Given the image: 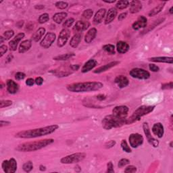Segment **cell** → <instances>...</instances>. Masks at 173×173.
I'll return each mask as SVG.
<instances>
[{
    "label": "cell",
    "instance_id": "cell-37",
    "mask_svg": "<svg viewBox=\"0 0 173 173\" xmlns=\"http://www.w3.org/2000/svg\"><path fill=\"white\" fill-rule=\"evenodd\" d=\"M55 5H56L57 8H58L60 10H64L66 9L68 7V4L65 2H57L55 4Z\"/></svg>",
    "mask_w": 173,
    "mask_h": 173
},
{
    "label": "cell",
    "instance_id": "cell-22",
    "mask_svg": "<svg viewBox=\"0 0 173 173\" xmlns=\"http://www.w3.org/2000/svg\"><path fill=\"white\" fill-rule=\"evenodd\" d=\"M149 61L153 62H160V63H168L172 64L173 58L172 57H153L148 59Z\"/></svg>",
    "mask_w": 173,
    "mask_h": 173
},
{
    "label": "cell",
    "instance_id": "cell-32",
    "mask_svg": "<svg viewBox=\"0 0 173 173\" xmlns=\"http://www.w3.org/2000/svg\"><path fill=\"white\" fill-rule=\"evenodd\" d=\"M165 4H166V2H162V3H161V4H158L157 6L155 7L153 9H152L150 11L149 13V16H150V17H152V16H154L156 15H157L158 14L160 13L162 11V10L163 9Z\"/></svg>",
    "mask_w": 173,
    "mask_h": 173
},
{
    "label": "cell",
    "instance_id": "cell-4",
    "mask_svg": "<svg viewBox=\"0 0 173 173\" xmlns=\"http://www.w3.org/2000/svg\"><path fill=\"white\" fill-rule=\"evenodd\" d=\"M126 119L119 118L113 114L108 115L102 120V127L106 130H110L113 128L120 127L126 125Z\"/></svg>",
    "mask_w": 173,
    "mask_h": 173
},
{
    "label": "cell",
    "instance_id": "cell-42",
    "mask_svg": "<svg viewBox=\"0 0 173 173\" xmlns=\"http://www.w3.org/2000/svg\"><path fill=\"white\" fill-rule=\"evenodd\" d=\"M14 35V32L12 30H10V31H7L4 32V37L5 38V40H9L11 38H12Z\"/></svg>",
    "mask_w": 173,
    "mask_h": 173
},
{
    "label": "cell",
    "instance_id": "cell-7",
    "mask_svg": "<svg viewBox=\"0 0 173 173\" xmlns=\"http://www.w3.org/2000/svg\"><path fill=\"white\" fill-rule=\"evenodd\" d=\"M129 75L133 78L141 79V80H146L150 77V74L148 71L139 68L132 69L129 72Z\"/></svg>",
    "mask_w": 173,
    "mask_h": 173
},
{
    "label": "cell",
    "instance_id": "cell-2",
    "mask_svg": "<svg viewBox=\"0 0 173 173\" xmlns=\"http://www.w3.org/2000/svg\"><path fill=\"white\" fill-rule=\"evenodd\" d=\"M103 87L101 82H85L69 85L66 87L67 89L73 93H84L98 91Z\"/></svg>",
    "mask_w": 173,
    "mask_h": 173
},
{
    "label": "cell",
    "instance_id": "cell-51",
    "mask_svg": "<svg viewBox=\"0 0 173 173\" xmlns=\"http://www.w3.org/2000/svg\"><path fill=\"white\" fill-rule=\"evenodd\" d=\"M149 68H150V70L151 71H152V72H158L159 70H160V68H159L158 66H157L155 65V64H150L149 65Z\"/></svg>",
    "mask_w": 173,
    "mask_h": 173
},
{
    "label": "cell",
    "instance_id": "cell-45",
    "mask_svg": "<svg viewBox=\"0 0 173 173\" xmlns=\"http://www.w3.org/2000/svg\"><path fill=\"white\" fill-rule=\"evenodd\" d=\"M137 171V167L134 166H128L126 168L125 172L126 173H132V172H135Z\"/></svg>",
    "mask_w": 173,
    "mask_h": 173
},
{
    "label": "cell",
    "instance_id": "cell-49",
    "mask_svg": "<svg viewBox=\"0 0 173 173\" xmlns=\"http://www.w3.org/2000/svg\"><path fill=\"white\" fill-rule=\"evenodd\" d=\"M29 1H16L14 2L15 5H29Z\"/></svg>",
    "mask_w": 173,
    "mask_h": 173
},
{
    "label": "cell",
    "instance_id": "cell-11",
    "mask_svg": "<svg viewBox=\"0 0 173 173\" xmlns=\"http://www.w3.org/2000/svg\"><path fill=\"white\" fill-rule=\"evenodd\" d=\"M70 36V32L68 29H62L57 39V46L60 48L64 46Z\"/></svg>",
    "mask_w": 173,
    "mask_h": 173
},
{
    "label": "cell",
    "instance_id": "cell-19",
    "mask_svg": "<svg viewBox=\"0 0 173 173\" xmlns=\"http://www.w3.org/2000/svg\"><path fill=\"white\" fill-rule=\"evenodd\" d=\"M97 64V62L95 60H93V59H91L89 60H88V61L85 63L83 65V68H82V73H86L89 72L90 70H91L92 69H93L96 66Z\"/></svg>",
    "mask_w": 173,
    "mask_h": 173
},
{
    "label": "cell",
    "instance_id": "cell-61",
    "mask_svg": "<svg viewBox=\"0 0 173 173\" xmlns=\"http://www.w3.org/2000/svg\"><path fill=\"white\" fill-rule=\"evenodd\" d=\"M39 170L41 171H45L46 170V167L45 166H43V165H41L39 166Z\"/></svg>",
    "mask_w": 173,
    "mask_h": 173
},
{
    "label": "cell",
    "instance_id": "cell-56",
    "mask_svg": "<svg viewBox=\"0 0 173 173\" xmlns=\"http://www.w3.org/2000/svg\"><path fill=\"white\" fill-rule=\"evenodd\" d=\"M97 99L100 101H103L106 99V96L103 94H100L97 96Z\"/></svg>",
    "mask_w": 173,
    "mask_h": 173
},
{
    "label": "cell",
    "instance_id": "cell-59",
    "mask_svg": "<svg viewBox=\"0 0 173 173\" xmlns=\"http://www.w3.org/2000/svg\"><path fill=\"white\" fill-rule=\"evenodd\" d=\"M44 8H45V6L43 5H37L35 6V8L37 10H42Z\"/></svg>",
    "mask_w": 173,
    "mask_h": 173
},
{
    "label": "cell",
    "instance_id": "cell-44",
    "mask_svg": "<svg viewBox=\"0 0 173 173\" xmlns=\"http://www.w3.org/2000/svg\"><path fill=\"white\" fill-rule=\"evenodd\" d=\"M129 162H130V161L128 160V159H126V158L121 159V160L119 162V168H122V167L129 164Z\"/></svg>",
    "mask_w": 173,
    "mask_h": 173
},
{
    "label": "cell",
    "instance_id": "cell-50",
    "mask_svg": "<svg viewBox=\"0 0 173 173\" xmlns=\"http://www.w3.org/2000/svg\"><path fill=\"white\" fill-rule=\"evenodd\" d=\"M107 172H114V170L113 168V164H112V162H109L107 164Z\"/></svg>",
    "mask_w": 173,
    "mask_h": 173
},
{
    "label": "cell",
    "instance_id": "cell-54",
    "mask_svg": "<svg viewBox=\"0 0 173 173\" xmlns=\"http://www.w3.org/2000/svg\"><path fill=\"white\" fill-rule=\"evenodd\" d=\"M35 83V81L34 79H32V78H29L26 81V85L29 86V87L32 86Z\"/></svg>",
    "mask_w": 173,
    "mask_h": 173
},
{
    "label": "cell",
    "instance_id": "cell-10",
    "mask_svg": "<svg viewBox=\"0 0 173 173\" xmlns=\"http://www.w3.org/2000/svg\"><path fill=\"white\" fill-rule=\"evenodd\" d=\"M56 34H54V32H48L44 37L43 39L41 42L40 45L43 48L48 49L50 48L52 44L54 43L55 40H56Z\"/></svg>",
    "mask_w": 173,
    "mask_h": 173
},
{
    "label": "cell",
    "instance_id": "cell-41",
    "mask_svg": "<svg viewBox=\"0 0 173 173\" xmlns=\"http://www.w3.org/2000/svg\"><path fill=\"white\" fill-rule=\"evenodd\" d=\"M93 14V12L92 10L87 9L86 10H85L84 12H83V16L85 18L87 19V20H88V19H90L92 17Z\"/></svg>",
    "mask_w": 173,
    "mask_h": 173
},
{
    "label": "cell",
    "instance_id": "cell-6",
    "mask_svg": "<svg viewBox=\"0 0 173 173\" xmlns=\"http://www.w3.org/2000/svg\"><path fill=\"white\" fill-rule=\"evenodd\" d=\"M85 156V153H75L62 158L60 162L62 164H65L78 163L79 162L83 160Z\"/></svg>",
    "mask_w": 173,
    "mask_h": 173
},
{
    "label": "cell",
    "instance_id": "cell-21",
    "mask_svg": "<svg viewBox=\"0 0 173 173\" xmlns=\"http://www.w3.org/2000/svg\"><path fill=\"white\" fill-rule=\"evenodd\" d=\"M117 15V10L116 8H112L108 10V13H107L106 20H105V24H108L110 23H111L112 21H113L116 16Z\"/></svg>",
    "mask_w": 173,
    "mask_h": 173
},
{
    "label": "cell",
    "instance_id": "cell-28",
    "mask_svg": "<svg viewBox=\"0 0 173 173\" xmlns=\"http://www.w3.org/2000/svg\"><path fill=\"white\" fill-rule=\"evenodd\" d=\"M142 9V4L139 1H133L130 3V12L135 14Z\"/></svg>",
    "mask_w": 173,
    "mask_h": 173
},
{
    "label": "cell",
    "instance_id": "cell-25",
    "mask_svg": "<svg viewBox=\"0 0 173 173\" xmlns=\"http://www.w3.org/2000/svg\"><path fill=\"white\" fill-rule=\"evenodd\" d=\"M32 46V42L31 40H25L20 43L18 48V51L20 54H24L29 51Z\"/></svg>",
    "mask_w": 173,
    "mask_h": 173
},
{
    "label": "cell",
    "instance_id": "cell-14",
    "mask_svg": "<svg viewBox=\"0 0 173 173\" xmlns=\"http://www.w3.org/2000/svg\"><path fill=\"white\" fill-rule=\"evenodd\" d=\"M24 33L23 32H20L18 33L16 36L13 39H12L9 42V47H10V49L11 51H16V49H17V47L19 42L23 39L24 37Z\"/></svg>",
    "mask_w": 173,
    "mask_h": 173
},
{
    "label": "cell",
    "instance_id": "cell-8",
    "mask_svg": "<svg viewBox=\"0 0 173 173\" xmlns=\"http://www.w3.org/2000/svg\"><path fill=\"white\" fill-rule=\"evenodd\" d=\"M2 166L5 173H14L17 170V162L14 158H10L3 162Z\"/></svg>",
    "mask_w": 173,
    "mask_h": 173
},
{
    "label": "cell",
    "instance_id": "cell-40",
    "mask_svg": "<svg viewBox=\"0 0 173 173\" xmlns=\"http://www.w3.org/2000/svg\"><path fill=\"white\" fill-rule=\"evenodd\" d=\"M75 23V19L73 18H68V20H66L64 24H63V27H64V29H68L69 28V27L72 26L73 24Z\"/></svg>",
    "mask_w": 173,
    "mask_h": 173
},
{
    "label": "cell",
    "instance_id": "cell-53",
    "mask_svg": "<svg viewBox=\"0 0 173 173\" xmlns=\"http://www.w3.org/2000/svg\"><path fill=\"white\" fill-rule=\"evenodd\" d=\"M35 83H36L37 85L40 86V85H43L44 80L42 77H40V76H39V77H37L36 79H35Z\"/></svg>",
    "mask_w": 173,
    "mask_h": 173
},
{
    "label": "cell",
    "instance_id": "cell-26",
    "mask_svg": "<svg viewBox=\"0 0 173 173\" xmlns=\"http://www.w3.org/2000/svg\"><path fill=\"white\" fill-rule=\"evenodd\" d=\"M106 13V9H103L102 8V9L99 10L97 12H96L94 18H93V22H94V23L100 24V23H101V21L103 20V18L105 17Z\"/></svg>",
    "mask_w": 173,
    "mask_h": 173
},
{
    "label": "cell",
    "instance_id": "cell-52",
    "mask_svg": "<svg viewBox=\"0 0 173 173\" xmlns=\"http://www.w3.org/2000/svg\"><path fill=\"white\" fill-rule=\"evenodd\" d=\"M115 145H116V141H113V140H111V141L106 143L105 145V147L106 148H111L112 147H114Z\"/></svg>",
    "mask_w": 173,
    "mask_h": 173
},
{
    "label": "cell",
    "instance_id": "cell-5",
    "mask_svg": "<svg viewBox=\"0 0 173 173\" xmlns=\"http://www.w3.org/2000/svg\"><path fill=\"white\" fill-rule=\"evenodd\" d=\"M155 108V106H142L139 107L135 111L133 112V114L131 115L130 118L126 120V125H129L138 121L141 118L145 115H147L152 112Z\"/></svg>",
    "mask_w": 173,
    "mask_h": 173
},
{
    "label": "cell",
    "instance_id": "cell-39",
    "mask_svg": "<svg viewBox=\"0 0 173 173\" xmlns=\"http://www.w3.org/2000/svg\"><path fill=\"white\" fill-rule=\"evenodd\" d=\"M49 20V16L48 14L45 13L41 15L39 18V23L40 24L45 23Z\"/></svg>",
    "mask_w": 173,
    "mask_h": 173
},
{
    "label": "cell",
    "instance_id": "cell-1",
    "mask_svg": "<svg viewBox=\"0 0 173 173\" xmlns=\"http://www.w3.org/2000/svg\"><path fill=\"white\" fill-rule=\"evenodd\" d=\"M58 128L59 126L57 125L47 126V127H45L19 132L17 134H16V137H18V138L23 139L36 138V137L45 136L48 135V134L53 133L54 132L56 131Z\"/></svg>",
    "mask_w": 173,
    "mask_h": 173
},
{
    "label": "cell",
    "instance_id": "cell-34",
    "mask_svg": "<svg viewBox=\"0 0 173 173\" xmlns=\"http://www.w3.org/2000/svg\"><path fill=\"white\" fill-rule=\"evenodd\" d=\"M102 49L110 55L115 54V47L114 45H112V44H107V45L103 46Z\"/></svg>",
    "mask_w": 173,
    "mask_h": 173
},
{
    "label": "cell",
    "instance_id": "cell-33",
    "mask_svg": "<svg viewBox=\"0 0 173 173\" xmlns=\"http://www.w3.org/2000/svg\"><path fill=\"white\" fill-rule=\"evenodd\" d=\"M75 56V54L74 53H68V54H62V55H60V56H57L56 57H54V60H57V61H62V60H67Z\"/></svg>",
    "mask_w": 173,
    "mask_h": 173
},
{
    "label": "cell",
    "instance_id": "cell-30",
    "mask_svg": "<svg viewBox=\"0 0 173 173\" xmlns=\"http://www.w3.org/2000/svg\"><path fill=\"white\" fill-rule=\"evenodd\" d=\"M67 17V13L59 12L55 14L53 16V20L57 24H60Z\"/></svg>",
    "mask_w": 173,
    "mask_h": 173
},
{
    "label": "cell",
    "instance_id": "cell-18",
    "mask_svg": "<svg viewBox=\"0 0 173 173\" xmlns=\"http://www.w3.org/2000/svg\"><path fill=\"white\" fill-rule=\"evenodd\" d=\"M152 131L153 133L156 136L159 137V138H162L164 135V128L163 125H162L160 122L156 123V124L153 125Z\"/></svg>",
    "mask_w": 173,
    "mask_h": 173
},
{
    "label": "cell",
    "instance_id": "cell-62",
    "mask_svg": "<svg viewBox=\"0 0 173 173\" xmlns=\"http://www.w3.org/2000/svg\"><path fill=\"white\" fill-rule=\"evenodd\" d=\"M105 3H107V4H112V3H114L115 1L114 0H112V1H103Z\"/></svg>",
    "mask_w": 173,
    "mask_h": 173
},
{
    "label": "cell",
    "instance_id": "cell-13",
    "mask_svg": "<svg viewBox=\"0 0 173 173\" xmlns=\"http://www.w3.org/2000/svg\"><path fill=\"white\" fill-rule=\"evenodd\" d=\"M128 112V108L126 106H116L112 110V114L117 117L126 119Z\"/></svg>",
    "mask_w": 173,
    "mask_h": 173
},
{
    "label": "cell",
    "instance_id": "cell-64",
    "mask_svg": "<svg viewBox=\"0 0 173 173\" xmlns=\"http://www.w3.org/2000/svg\"><path fill=\"white\" fill-rule=\"evenodd\" d=\"M172 9H173V7H171V9L169 10V13L171 14H172V13H173V12H172Z\"/></svg>",
    "mask_w": 173,
    "mask_h": 173
},
{
    "label": "cell",
    "instance_id": "cell-9",
    "mask_svg": "<svg viewBox=\"0 0 173 173\" xmlns=\"http://www.w3.org/2000/svg\"><path fill=\"white\" fill-rule=\"evenodd\" d=\"M130 145L132 147L137 148L144 143V137L139 133H133L128 137Z\"/></svg>",
    "mask_w": 173,
    "mask_h": 173
},
{
    "label": "cell",
    "instance_id": "cell-47",
    "mask_svg": "<svg viewBox=\"0 0 173 173\" xmlns=\"http://www.w3.org/2000/svg\"><path fill=\"white\" fill-rule=\"evenodd\" d=\"M173 88V83L171 81L168 83L163 84L162 85V89H172Z\"/></svg>",
    "mask_w": 173,
    "mask_h": 173
},
{
    "label": "cell",
    "instance_id": "cell-27",
    "mask_svg": "<svg viewBox=\"0 0 173 173\" xmlns=\"http://www.w3.org/2000/svg\"><path fill=\"white\" fill-rule=\"evenodd\" d=\"M116 48L117 51L120 54H125L128 51L129 49V45L127 43L125 42H119L116 44Z\"/></svg>",
    "mask_w": 173,
    "mask_h": 173
},
{
    "label": "cell",
    "instance_id": "cell-12",
    "mask_svg": "<svg viewBox=\"0 0 173 173\" xmlns=\"http://www.w3.org/2000/svg\"><path fill=\"white\" fill-rule=\"evenodd\" d=\"M143 128H144V133L145 135H146V137L147 139L148 142H149V144L150 145H152L153 147H158L159 145V141L157 139H154L152 135H151L149 126H148V124L147 122L144 123V125H143Z\"/></svg>",
    "mask_w": 173,
    "mask_h": 173
},
{
    "label": "cell",
    "instance_id": "cell-29",
    "mask_svg": "<svg viewBox=\"0 0 173 173\" xmlns=\"http://www.w3.org/2000/svg\"><path fill=\"white\" fill-rule=\"evenodd\" d=\"M81 39H82V34L76 33V35H74L72 39H71L70 42V45L74 48H77L79 45V43L81 42Z\"/></svg>",
    "mask_w": 173,
    "mask_h": 173
},
{
    "label": "cell",
    "instance_id": "cell-24",
    "mask_svg": "<svg viewBox=\"0 0 173 173\" xmlns=\"http://www.w3.org/2000/svg\"><path fill=\"white\" fill-rule=\"evenodd\" d=\"M97 35V29L95 28H92L88 31L85 37V42L87 43H91L96 37Z\"/></svg>",
    "mask_w": 173,
    "mask_h": 173
},
{
    "label": "cell",
    "instance_id": "cell-17",
    "mask_svg": "<svg viewBox=\"0 0 173 173\" xmlns=\"http://www.w3.org/2000/svg\"><path fill=\"white\" fill-rule=\"evenodd\" d=\"M114 82L117 85V86L120 88V89L127 87L128 84H129V81H128L127 77H126V76L123 75H119L116 76L114 80Z\"/></svg>",
    "mask_w": 173,
    "mask_h": 173
},
{
    "label": "cell",
    "instance_id": "cell-3",
    "mask_svg": "<svg viewBox=\"0 0 173 173\" xmlns=\"http://www.w3.org/2000/svg\"><path fill=\"white\" fill-rule=\"evenodd\" d=\"M54 140L53 139H47L43 140H39V141L25 143L19 145L16 148V150L18 152H35V151L39 150L42 149L53 144Z\"/></svg>",
    "mask_w": 173,
    "mask_h": 173
},
{
    "label": "cell",
    "instance_id": "cell-55",
    "mask_svg": "<svg viewBox=\"0 0 173 173\" xmlns=\"http://www.w3.org/2000/svg\"><path fill=\"white\" fill-rule=\"evenodd\" d=\"M127 12H124V13H122V14H120L119 15V18H118V19H119V21H122L124 20V19L127 17Z\"/></svg>",
    "mask_w": 173,
    "mask_h": 173
},
{
    "label": "cell",
    "instance_id": "cell-48",
    "mask_svg": "<svg viewBox=\"0 0 173 173\" xmlns=\"http://www.w3.org/2000/svg\"><path fill=\"white\" fill-rule=\"evenodd\" d=\"M8 51V47L6 45H1L0 47V57H2Z\"/></svg>",
    "mask_w": 173,
    "mask_h": 173
},
{
    "label": "cell",
    "instance_id": "cell-16",
    "mask_svg": "<svg viewBox=\"0 0 173 173\" xmlns=\"http://www.w3.org/2000/svg\"><path fill=\"white\" fill-rule=\"evenodd\" d=\"M90 26V23L89 22L86 21H82L79 20L76 22L75 26H74L73 30L76 31L77 33H80V32L85 31Z\"/></svg>",
    "mask_w": 173,
    "mask_h": 173
},
{
    "label": "cell",
    "instance_id": "cell-63",
    "mask_svg": "<svg viewBox=\"0 0 173 173\" xmlns=\"http://www.w3.org/2000/svg\"><path fill=\"white\" fill-rule=\"evenodd\" d=\"M4 37H3L2 36L0 37V43H3V42H4Z\"/></svg>",
    "mask_w": 173,
    "mask_h": 173
},
{
    "label": "cell",
    "instance_id": "cell-38",
    "mask_svg": "<svg viewBox=\"0 0 173 173\" xmlns=\"http://www.w3.org/2000/svg\"><path fill=\"white\" fill-rule=\"evenodd\" d=\"M120 145H121V147H122V149L123 150V151H125V152H127V153L132 152V150L130 148V147L128 146V145L127 144L126 140H122Z\"/></svg>",
    "mask_w": 173,
    "mask_h": 173
},
{
    "label": "cell",
    "instance_id": "cell-20",
    "mask_svg": "<svg viewBox=\"0 0 173 173\" xmlns=\"http://www.w3.org/2000/svg\"><path fill=\"white\" fill-rule=\"evenodd\" d=\"M7 90L11 94H15L19 90V85L13 80H8L6 82Z\"/></svg>",
    "mask_w": 173,
    "mask_h": 173
},
{
    "label": "cell",
    "instance_id": "cell-35",
    "mask_svg": "<svg viewBox=\"0 0 173 173\" xmlns=\"http://www.w3.org/2000/svg\"><path fill=\"white\" fill-rule=\"evenodd\" d=\"M129 2L128 1H119L117 2L116 5V8L119 10H124L129 5Z\"/></svg>",
    "mask_w": 173,
    "mask_h": 173
},
{
    "label": "cell",
    "instance_id": "cell-31",
    "mask_svg": "<svg viewBox=\"0 0 173 173\" xmlns=\"http://www.w3.org/2000/svg\"><path fill=\"white\" fill-rule=\"evenodd\" d=\"M45 32V29L43 27H41L37 31L35 32L33 36H32V39L34 40V42H38L39 41L42 39V37L44 35Z\"/></svg>",
    "mask_w": 173,
    "mask_h": 173
},
{
    "label": "cell",
    "instance_id": "cell-36",
    "mask_svg": "<svg viewBox=\"0 0 173 173\" xmlns=\"http://www.w3.org/2000/svg\"><path fill=\"white\" fill-rule=\"evenodd\" d=\"M32 168H33V164H32V162L29 161L26 162L25 164H24L23 165V170L26 172H31Z\"/></svg>",
    "mask_w": 173,
    "mask_h": 173
},
{
    "label": "cell",
    "instance_id": "cell-15",
    "mask_svg": "<svg viewBox=\"0 0 173 173\" xmlns=\"http://www.w3.org/2000/svg\"><path fill=\"white\" fill-rule=\"evenodd\" d=\"M147 24V19L146 17H145L144 16H141L140 17L137 19V20L133 24V29L134 30H139L141 29H144L145 27H146Z\"/></svg>",
    "mask_w": 173,
    "mask_h": 173
},
{
    "label": "cell",
    "instance_id": "cell-57",
    "mask_svg": "<svg viewBox=\"0 0 173 173\" xmlns=\"http://www.w3.org/2000/svg\"><path fill=\"white\" fill-rule=\"evenodd\" d=\"M9 125H10V122L3 121V120H2L1 122H0V126H1V127H4V126Z\"/></svg>",
    "mask_w": 173,
    "mask_h": 173
},
{
    "label": "cell",
    "instance_id": "cell-58",
    "mask_svg": "<svg viewBox=\"0 0 173 173\" xmlns=\"http://www.w3.org/2000/svg\"><path fill=\"white\" fill-rule=\"evenodd\" d=\"M79 67H80V66H79V65H76V64L70 66V68H71V69H72L73 70H79Z\"/></svg>",
    "mask_w": 173,
    "mask_h": 173
},
{
    "label": "cell",
    "instance_id": "cell-46",
    "mask_svg": "<svg viewBox=\"0 0 173 173\" xmlns=\"http://www.w3.org/2000/svg\"><path fill=\"white\" fill-rule=\"evenodd\" d=\"M26 75L23 73H21V72H18L15 75V79L16 80L18 81H20V80H23L24 78H25Z\"/></svg>",
    "mask_w": 173,
    "mask_h": 173
},
{
    "label": "cell",
    "instance_id": "cell-43",
    "mask_svg": "<svg viewBox=\"0 0 173 173\" xmlns=\"http://www.w3.org/2000/svg\"><path fill=\"white\" fill-rule=\"evenodd\" d=\"M12 104V101L10 100H2L0 101V108H4L8 107Z\"/></svg>",
    "mask_w": 173,
    "mask_h": 173
},
{
    "label": "cell",
    "instance_id": "cell-23",
    "mask_svg": "<svg viewBox=\"0 0 173 173\" xmlns=\"http://www.w3.org/2000/svg\"><path fill=\"white\" fill-rule=\"evenodd\" d=\"M120 63V62H117V61H114V62H112L110 63H109L108 64H106L103 66H101L100 68H98L97 69H96L94 70V73L95 74H100L103 72H105V71L108 70L109 69H110L112 67L118 65Z\"/></svg>",
    "mask_w": 173,
    "mask_h": 173
},
{
    "label": "cell",
    "instance_id": "cell-60",
    "mask_svg": "<svg viewBox=\"0 0 173 173\" xmlns=\"http://www.w3.org/2000/svg\"><path fill=\"white\" fill-rule=\"evenodd\" d=\"M12 58H13V56L12 55H9V56H8V57H7V59H6V63H8V62H11L12 61Z\"/></svg>",
    "mask_w": 173,
    "mask_h": 173
}]
</instances>
